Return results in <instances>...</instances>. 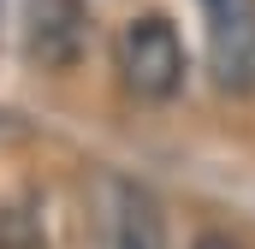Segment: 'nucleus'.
Here are the masks:
<instances>
[{
    "mask_svg": "<svg viewBox=\"0 0 255 249\" xmlns=\"http://www.w3.org/2000/svg\"><path fill=\"white\" fill-rule=\"evenodd\" d=\"M119 71H125V89L142 101H172L184 89V42L172 30V18L160 12H142L119 30Z\"/></svg>",
    "mask_w": 255,
    "mask_h": 249,
    "instance_id": "nucleus-1",
    "label": "nucleus"
},
{
    "mask_svg": "<svg viewBox=\"0 0 255 249\" xmlns=\"http://www.w3.org/2000/svg\"><path fill=\"white\" fill-rule=\"evenodd\" d=\"M208 65H214L220 89H232V95L255 89V0L208 6Z\"/></svg>",
    "mask_w": 255,
    "mask_h": 249,
    "instance_id": "nucleus-2",
    "label": "nucleus"
},
{
    "mask_svg": "<svg viewBox=\"0 0 255 249\" xmlns=\"http://www.w3.org/2000/svg\"><path fill=\"white\" fill-rule=\"evenodd\" d=\"M101 238H107V249H166L160 196L130 178H107L101 184Z\"/></svg>",
    "mask_w": 255,
    "mask_h": 249,
    "instance_id": "nucleus-3",
    "label": "nucleus"
},
{
    "mask_svg": "<svg viewBox=\"0 0 255 249\" xmlns=\"http://www.w3.org/2000/svg\"><path fill=\"white\" fill-rule=\"evenodd\" d=\"M24 42L30 60L48 71H71L89 48V12L83 0H30L24 6Z\"/></svg>",
    "mask_w": 255,
    "mask_h": 249,
    "instance_id": "nucleus-4",
    "label": "nucleus"
},
{
    "mask_svg": "<svg viewBox=\"0 0 255 249\" xmlns=\"http://www.w3.org/2000/svg\"><path fill=\"white\" fill-rule=\"evenodd\" d=\"M190 249H238V244H232V238H226V232H202V238H196Z\"/></svg>",
    "mask_w": 255,
    "mask_h": 249,
    "instance_id": "nucleus-5",
    "label": "nucleus"
},
{
    "mask_svg": "<svg viewBox=\"0 0 255 249\" xmlns=\"http://www.w3.org/2000/svg\"><path fill=\"white\" fill-rule=\"evenodd\" d=\"M208 6H214V0H208Z\"/></svg>",
    "mask_w": 255,
    "mask_h": 249,
    "instance_id": "nucleus-6",
    "label": "nucleus"
}]
</instances>
